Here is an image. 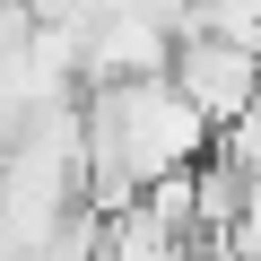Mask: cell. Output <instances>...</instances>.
Listing matches in <instances>:
<instances>
[{
    "instance_id": "obj_1",
    "label": "cell",
    "mask_w": 261,
    "mask_h": 261,
    "mask_svg": "<svg viewBox=\"0 0 261 261\" xmlns=\"http://www.w3.org/2000/svg\"><path fill=\"white\" fill-rule=\"evenodd\" d=\"M157 70H166V87H174V96H183V105H192V113L209 122V140H218V130H226V122H235V113H244V105L261 96V53H252V44H218V35H174Z\"/></svg>"
}]
</instances>
